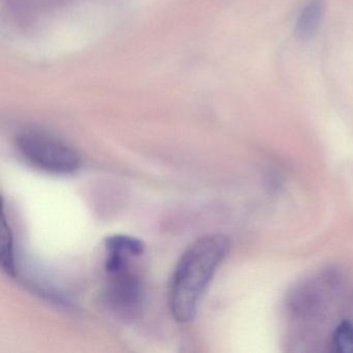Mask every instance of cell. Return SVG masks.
Instances as JSON below:
<instances>
[{"label":"cell","instance_id":"6da1fadb","mask_svg":"<svg viewBox=\"0 0 353 353\" xmlns=\"http://www.w3.org/2000/svg\"><path fill=\"white\" fill-rule=\"evenodd\" d=\"M230 250L229 236L212 233L196 239L183 252L168 289L169 307L177 321L194 319L200 299Z\"/></svg>","mask_w":353,"mask_h":353},{"label":"cell","instance_id":"7a4b0ae2","mask_svg":"<svg viewBox=\"0 0 353 353\" xmlns=\"http://www.w3.org/2000/svg\"><path fill=\"white\" fill-rule=\"evenodd\" d=\"M16 143L24 160L44 172L72 174L81 167L79 152L46 132L26 130L18 135Z\"/></svg>","mask_w":353,"mask_h":353},{"label":"cell","instance_id":"3957f363","mask_svg":"<svg viewBox=\"0 0 353 353\" xmlns=\"http://www.w3.org/2000/svg\"><path fill=\"white\" fill-rule=\"evenodd\" d=\"M107 284L104 297L109 307L123 316H134L143 303L141 279L132 270L131 260L105 268Z\"/></svg>","mask_w":353,"mask_h":353},{"label":"cell","instance_id":"277c9868","mask_svg":"<svg viewBox=\"0 0 353 353\" xmlns=\"http://www.w3.org/2000/svg\"><path fill=\"white\" fill-rule=\"evenodd\" d=\"M324 14V3L322 0H312L301 10L296 24L294 34L299 40L303 42L311 40L321 23Z\"/></svg>","mask_w":353,"mask_h":353},{"label":"cell","instance_id":"5b68a950","mask_svg":"<svg viewBox=\"0 0 353 353\" xmlns=\"http://www.w3.org/2000/svg\"><path fill=\"white\" fill-rule=\"evenodd\" d=\"M1 241H0V262L6 274L14 276L16 274L15 245L11 226L6 219L5 212L1 216Z\"/></svg>","mask_w":353,"mask_h":353},{"label":"cell","instance_id":"8992f818","mask_svg":"<svg viewBox=\"0 0 353 353\" xmlns=\"http://www.w3.org/2000/svg\"><path fill=\"white\" fill-rule=\"evenodd\" d=\"M332 350L339 353H353V324L342 322L334 332Z\"/></svg>","mask_w":353,"mask_h":353}]
</instances>
